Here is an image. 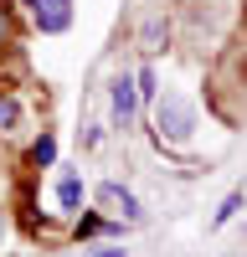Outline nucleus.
Returning <instances> with one entry per match:
<instances>
[{
  "instance_id": "nucleus-7",
  "label": "nucleus",
  "mask_w": 247,
  "mask_h": 257,
  "mask_svg": "<svg viewBox=\"0 0 247 257\" xmlns=\"http://www.w3.org/2000/svg\"><path fill=\"white\" fill-rule=\"evenodd\" d=\"M52 155H57L52 134H41V139H36V149H31V160H36V165H52Z\"/></svg>"
},
{
  "instance_id": "nucleus-6",
  "label": "nucleus",
  "mask_w": 247,
  "mask_h": 257,
  "mask_svg": "<svg viewBox=\"0 0 247 257\" xmlns=\"http://www.w3.org/2000/svg\"><path fill=\"white\" fill-rule=\"evenodd\" d=\"M16 118H21V103H16L11 93H0V134H6V128H16Z\"/></svg>"
},
{
  "instance_id": "nucleus-1",
  "label": "nucleus",
  "mask_w": 247,
  "mask_h": 257,
  "mask_svg": "<svg viewBox=\"0 0 247 257\" xmlns=\"http://www.w3.org/2000/svg\"><path fill=\"white\" fill-rule=\"evenodd\" d=\"M191 128H196V113H191V103H185V98H165V103H160V134L191 139Z\"/></svg>"
},
{
  "instance_id": "nucleus-8",
  "label": "nucleus",
  "mask_w": 247,
  "mask_h": 257,
  "mask_svg": "<svg viewBox=\"0 0 247 257\" xmlns=\"http://www.w3.org/2000/svg\"><path fill=\"white\" fill-rule=\"evenodd\" d=\"M237 206H242V190H232V196L221 201V211H216V226H221V221H232V216H237Z\"/></svg>"
},
{
  "instance_id": "nucleus-9",
  "label": "nucleus",
  "mask_w": 247,
  "mask_h": 257,
  "mask_svg": "<svg viewBox=\"0 0 247 257\" xmlns=\"http://www.w3.org/2000/svg\"><path fill=\"white\" fill-rule=\"evenodd\" d=\"M93 257H124V247H98Z\"/></svg>"
},
{
  "instance_id": "nucleus-5",
  "label": "nucleus",
  "mask_w": 247,
  "mask_h": 257,
  "mask_svg": "<svg viewBox=\"0 0 247 257\" xmlns=\"http://www.w3.org/2000/svg\"><path fill=\"white\" fill-rule=\"evenodd\" d=\"M57 201H62V211H77V201H82V180H77V175H62Z\"/></svg>"
},
{
  "instance_id": "nucleus-2",
  "label": "nucleus",
  "mask_w": 247,
  "mask_h": 257,
  "mask_svg": "<svg viewBox=\"0 0 247 257\" xmlns=\"http://www.w3.org/2000/svg\"><path fill=\"white\" fill-rule=\"evenodd\" d=\"M31 21H36L47 36L67 31V26H72V0H31Z\"/></svg>"
},
{
  "instance_id": "nucleus-4",
  "label": "nucleus",
  "mask_w": 247,
  "mask_h": 257,
  "mask_svg": "<svg viewBox=\"0 0 247 257\" xmlns=\"http://www.w3.org/2000/svg\"><path fill=\"white\" fill-rule=\"evenodd\" d=\"M98 206L108 211L113 221H139V201H134L124 185H113V180H108V185H98Z\"/></svg>"
},
{
  "instance_id": "nucleus-3",
  "label": "nucleus",
  "mask_w": 247,
  "mask_h": 257,
  "mask_svg": "<svg viewBox=\"0 0 247 257\" xmlns=\"http://www.w3.org/2000/svg\"><path fill=\"white\" fill-rule=\"evenodd\" d=\"M134 113H139V82H134L129 72H118V77H113V123L129 128Z\"/></svg>"
}]
</instances>
